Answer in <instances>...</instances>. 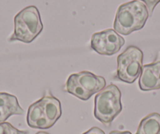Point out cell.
I'll return each instance as SVG.
<instances>
[{
  "mask_svg": "<svg viewBox=\"0 0 160 134\" xmlns=\"http://www.w3.org/2000/svg\"><path fill=\"white\" fill-rule=\"evenodd\" d=\"M149 13L144 2L133 0L120 5L115 14L114 30L118 34L129 35L142 29Z\"/></svg>",
  "mask_w": 160,
  "mask_h": 134,
  "instance_id": "6da1fadb",
  "label": "cell"
},
{
  "mask_svg": "<svg viewBox=\"0 0 160 134\" xmlns=\"http://www.w3.org/2000/svg\"><path fill=\"white\" fill-rule=\"evenodd\" d=\"M43 30L38 8L29 6L19 12L14 17V31L9 42L20 41L24 43L33 42Z\"/></svg>",
  "mask_w": 160,
  "mask_h": 134,
  "instance_id": "7a4b0ae2",
  "label": "cell"
},
{
  "mask_svg": "<svg viewBox=\"0 0 160 134\" xmlns=\"http://www.w3.org/2000/svg\"><path fill=\"white\" fill-rule=\"evenodd\" d=\"M122 110L121 92L111 84L98 93L94 99V117L102 124L109 126Z\"/></svg>",
  "mask_w": 160,
  "mask_h": 134,
  "instance_id": "3957f363",
  "label": "cell"
},
{
  "mask_svg": "<svg viewBox=\"0 0 160 134\" xmlns=\"http://www.w3.org/2000/svg\"><path fill=\"white\" fill-rule=\"evenodd\" d=\"M143 57V52L138 47H127L117 57V71L114 78L129 84L134 82L141 75Z\"/></svg>",
  "mask_w": 160,
  "mask_h": 134,
  "instance_id": "277c9868",
  "label": "cell"
},
{
  "mask_svg": "<svg viewBox=\"0 0 160 134\" xmlns=\"http://www.w3.org/2000/svg\"><path fill=\"white\" fill-rule=\"evenodd\" d=\"M125 44V39L114 29H106L93 34L90 41L92 50L100 55L112 56Z\"/></svg>",
  "mask_w": 160,
  "mask_h": 134,
  "instance_id": "5b68a950",
  "label": "cell"
},
{
  "mask_svg": "<svg viewBox=\"0 0 160 134\" xmlns=\"http://www.w3.org/2000/svg\"><path fill=\"white\" fill-rule=\"evenodd\" d=\"M138 83L142 91L160 89V53L153 62L142 66Z\"/></svg>",
  "mask_w": 160,
  "mask_h": 134,
  "instance_id": "8992f818",
  "label": "cell"
},
{
  "mask_svg": "<svg viewBox=\"0 0 160 134\" xmlns=\"http://www.w3.org/2000/svg\"><path fill=\"white\" fill-rule=\"evenodd\" d=\"M24 113L16 97L7 93H0V122H6L12 115H22Z\"/></svg>",
  "mask_w": 160,
  "mask_h": 134,
  "instance_id": "52a82bcc",
  "label": "cell"
},
{
  "mask_svg": "<svg viewBox=\"0 0 160 134\" xmlns=\"http://www.w3.org/2000/svg\"><path fill=\"white\" fill-rule=\"evenodd\" d=\"M27 122L28 125L33 129H47L52 127L46 116L40 100L33 103L28 107L27 114Z\"/></svg>",
  "mask_w": 160,
  "mask_h": 134,
  "instance_id": "ba28073f",
  "label": "cell"
},
{
  "mask_svg": "<svg viewBox=\"0 0 160 134\" xmlns=\"http://www.w3.org/2000/svg\"><path fill=\"white\" fill-rule=\"evenodd\" d=\"M79 84L91 95L99 93L106 87V80L90 72H81L75 74Z\"/></svg>",
  "mask_w": 160,
  "mask_h": 134,
  "instance_id": "9c48e42d",
  "label": "cell"
},
{
  "mask_svg": "<svg viewBox=\"0 0 160 134\" xmlns=\"http://www.w3.org/2000/svg\"><path fill=\"white\" fill-rule=\"evenodd\" d=\"M40 101L50 126H54L62 115L61 102L58 98L51 94H46L40 99Z\"/></svg>",
  "mask_w": 160,
  "mask_h": 134,
  "instance_id": "30bf717a",
  "label": "cell"
},
{
  "mask_svg": "<svg viewBox=\"0 0 160 134\" xmlns=\"http://www.w3.org/2000/svg\"><path fill=\"white\" fill-rule=\"evenodd\" d=\"M136 134H160V115L152 113L140 122Z\"/></svg>",
  "mask_w": 160,
  "mask_h": 134,
  "instance_id": "8fae6325",
  "label": "cell"
},
{
  "mask_svg": "<svg viewBox=\"0 0 160 134\" xmlns=\"http://www.w3.org/2000/svg\"><path fill=\"white\" fill-rule=\"evenodd\" d=\"M64 88H65V90L68 93L76 97L77 98L82 100V101H88L93 96L79 84L78 80L75 78V74H72L68 77Z\"/></svg>",
  "mask_w": 160,
  "mask_h": 134,
  "instance_id": "7c38bea8",
  "label": "cell"
},
{
  "mask_svg": "<svg viewBox=\"0 0 160 134\" xmlns=\"http://www.w3.org/2000/svg\"><path fill=\"white\" fill-rule=\"evenodd\" d=\"M0 134H28V131L19 130L10 123L0 122Z\"/></svg>",
  "mask_w": 160,
  "mask_h": 134,
  "instance_id": "4fadbf2b",
  "label": "cell"
},
{
  "mask_svg": "<svg viewBox=\"0 0 160 134\" xmlns=\"http://www.w3.org/2000/svg\"><path fill=\"white\" fill-rule=\"evenodd\" d=\"M138 1H141V2H144L145 4L148 11L149 17L152 16L155 7L160 2V0H138Z\"/></svg>",
  "mask_w": 160,
  "mask_h": 134,
  "instance_id": "5bb4252c",
  "label": "cell"
},
{
  "mask_svg": "<svg viewBox=\"0 0 160 134\" xmlns=\"http://www.w3.org/2000/svg\"><path fill=\"white\" fill-rule=\"evenodd\" d=\"M82 134H105V132L98 127H93Z\"/></svg>",
  "mask_w": 160,
  "mask_h": 134,
  "instance_id": "9a60e30c",
  "label": "cell"
},
{
  "mask_svg": "<svg viewBox=\"0 0 160 134\" xmlns=\"http://www.w3.org/2000/svg\"><path fill=\"white\" fill-rule=\"evenodd\" d=\"M109 134H132L130 131H112Z\"/></svg>",
  "mask_w": 160,
  "mask_h": 134,
  "instance_id": "2e32d148",
  "label": "cell"
},
{
  "mask_svg": "<svg viewBox=\"0 0 160 134\" xmlns=\"http://www.w3.org/2000/svg\"><path fill=\"white\" fill-rule=\"evenodd\" d=\"M35 134H50V133H48V132H43V131H40V132H38Z\"/></svg>",
  "mask_w": 160,
  "mask_h": 134,
  "instance_id": "e0dca14e",
  "label": "cell"
}]
</instances>
